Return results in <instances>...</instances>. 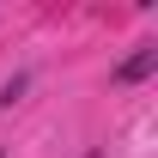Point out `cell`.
<instances>
[{
	"label": "cell",
	"mask_w": 158,
	"mask_h": 158,
	"mask_svg": "<svg viewBox=\"0 0 158 158\" xmlns=\"http://www.w3.org/2000/svg\"><path fill=\"white\" fill-rule=\"evenodd\" d=\"M0 158H6V146H0Z\"/></svg>",
	"instance_id": "3"
},
{
	"label": "cell",
	"mask_w": 158,
	"mask_h": 158,
	"mask_svg": "<svg viewBox=\"0 0 158 158\" xmlns=\"http://www.w3.org/2000/svg\"><path fill=\"white\" fill-rule=\"evenodd\" d=\"M152 67H158V43H140V55H128L116 73H110V79H116V85H140Z\"/></svg>",
	"instance_id": "1"
},
{
	"label": "cell",
	"mask_w": 158,
	"mask_h": 158,
	"mask_svg": "<svg viewBox=\"0 0 158 158\" xmlns=\"http://www.w3.org/2000/svg\"><path fill=\"white\" fill-rule=\"evenodd\" d=\"M24 91H31V73H12L6 85H0V110H12V103H19Z\"/></svg>",
	"instance_id": "2"
}]
</instances>
